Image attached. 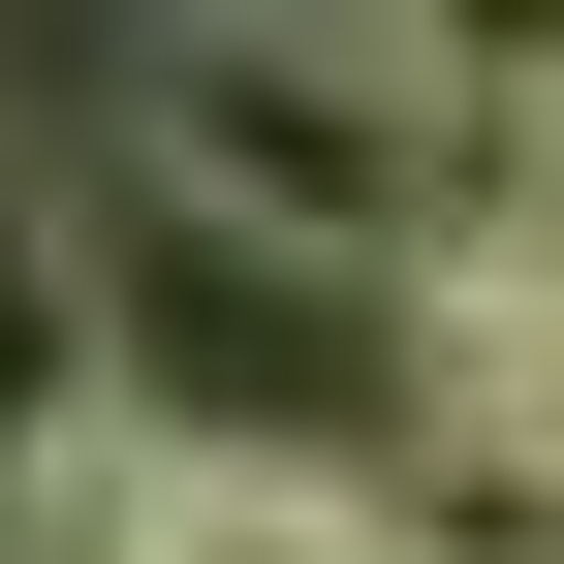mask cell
Wrapping results in <instances>:
<instances>
[{
	"instance_id": "1",
	"label": "cell",
	"mask_w": 564,
	"mask_h": 564,
	"mask_svg": "<svg viewBox=\"0 0 564 564\" xmlns=\"http://www.w3.org/2000/svg\"><path fill=\"white\" fill-rule=\"evenodd\" d=\"M470 158H502V95L408 0H158L126 32V188L220 220V251H282V282H377L408 314V251L470 220Z\"/></svg>"
},
{
	"instance_id": "2",
	"label": "cell",
	"mask_w": 564,
	"mask_h": 564,
	"mask_svg": "<svg viewBox=\"0 0 564 564\" xmlns=\"http://www.w3.org/2000/svg\"><path fill=\"white\" fill-rule=\"evenodd\" d=\"M0 564H408V470H345V440H188V408H126V470L63 533H0Z\"/></svg>"
},
{
	"instance_id": "3",
	"label": "cell",
	"mask_w": 564,
	"mask_h": 564,
	"mask_svg": "<svg viewBox=\"0 0 564 564\" xmlns=\"http://www.w3.org/2000/svg\"><path fill=\"white\" fill-rule=\"evenodd\" d=\"M408 440L564 533V251L533 220H440V251H408Z\"/></svg>"
},
{
	"instance_id": "4",
	"label": "cell",
	"mask_w": 564,
	"mask_h": 564,
	"mask_svg": "<svg viewBox=\"0 0 564 564\" xmlns=\"http://www.w3.org/2000/svg\"><path fill=\"white\" fill-rule=\"evenodd\" d=\"M126 470V282H95V188L0 158V533H63Z\"/></svg>"
}]
</instances>
